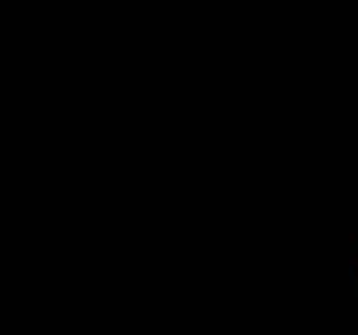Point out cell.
<instances>
[{
  "label": "cell",
  "mask_w": 358,
  "mask_h": 335,
  "mask_svg": "<svg viewBox=\"0 0 358 335\" xmlns=\"http://www.w3.org/2000/svg\"><path fill=\"white\" fill-rule=\"evenodd\" d=\"M348 283L352 294L358 298V233L350 241V256H348Z\"/></svg>",
  "instance_id": "cell-1"
}]
</instances>
